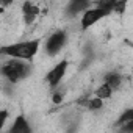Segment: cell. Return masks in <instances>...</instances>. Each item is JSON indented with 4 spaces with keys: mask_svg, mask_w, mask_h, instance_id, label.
I'll return each mask as SVG.
<instances>
[{
    "mask_svg": "<svg viewBox=\"0 0 133 133\" xmlns=\"http://www.w3.org/2000/svg\"><path fill=\"white\" fill-rule=\"evenodd\" d=\"M41 47V39H27V41H19L13 44H6L0 47V55L8 56L10 59H19V61H27L30 63L39 52Z\"/></svg>",
    "mask_w": 133,
    "mask_h": 133,
    "instance_id": "cell-1",
    "label": "cell"
},
{
    "mask_svg": "<svg viewBox=\"0 0 133 133\" xmlns=\"http://www.w3.org/2000/svg\"><path fill=\"white\" fill-rule=\"evenodd\" d=\"M0 74L3 75L11 85H17L28 78L31 74V64L27 61H19V59H8L0 66Z\"/></svg>",
    "mask_w": 133,
    "mask_h": 133,
    "instance_id": "cell-2",
    "label": "cell"
},
{
    "mask_svg": "<svg viewBox=\"0 0 133 133\" xmlns=\"http://www.w3.org/2000/svg\"><path fill=\"white\" fill-rule=\"evenodd\" d=\"M68 42V33L64 30H55L45 41V53L49 56H56Z\"/></svg>",
    "mask_w": 133,
    "mask_h": 133,
    "instance_id": "cell-3",
    "label": "cell"
},
{
    "mask_svg": "<svg viewBox=\"0 0 133 133\" xmlns=\"http://www.w3.org/2000/svg\"><path fill=\"white\" fill-rule=\"evenodd\" d=\"M68 68H69V61L68 59H61V61H58L53 68L47 72L45 82H47V85L52 89H55V88H58L61 85V82L66 77V72H68Z\"/></svg>",
    "mask_w": 133,
    "mask_h": 133,
    "instance_id": "cell-4",
    "label": "cell"
},
{
    "mask_svg": "<svg viewBox=\"0 0 133 133\" xmlns=\"http://www.w3.org/2000/svg\"><path fill=\"white\" fill-rule=\"evenodd\" d=\"M108 16V13L107 11H103L102 8H99V6H89L83 14H82V19H80V25H82V28L83 30H88V28H91L92 25H96L97 22H100L103 17H107Z\"/></svg>",
    "mask_w": 133,
    "mask_h": 133,
    "instance_id": "cell-5",
    "label": "cell"
},
{
    "mask_svg": "<svg viewBox=\"0 0 133 133\" xmlns=\"http://www.w3.org/2000/svg\"><path fill=\"white\" fill-rule=\"evenodd\" d=\"M41 13H42V11H41V8H39L38 3H33V2H25V3H22V19H24V22H25L27 25H31V24L38 19V16H39Z\"/></svg>",
    "mask_w": 133,
    "mask_h": 133,
    "instance_id": "cell-6",
    "label": "cell"
},
{
    "mask_svg": "<svg viewBox=\"0 0 133 133\" xmlns=\"http://www.w3.org/2000/svg\"><path fill=\"white\" fill-rule=\"evenodd\" d=\"M6 133H33V128H31V124L27 119V116L25 114H19V116L14 117V121L10 125Z\"/></svg>",
    "mask_w": 133,
    "mask_h": 133,
    "instance_id": "cell-7",
    "label": "cell"
},
{
    "mask_svg": "<svg viewBox=\"0 0 133 133\" xmlns=\"http://www.w3.org/2000/svg\"><path fill=\"white\" fill-rule=\"evenodd\" d=\"M89 6H91V3L86 2V0H72V2L68 5V11H69V14H72V16L80 14V13L83 14Z\"/></svg>",
    "mask_w": 133,
    "mask_h": 133,
    "instance_id": "cell-8",
    "label": "cell"
},
{
    "mask_svg": "<svg viewBox=\"0 0 133 133\" xmlns=\"http://www.w3.org/2000/svg\"><path fill=\"white\" fill-rule=\"evenodd\" d=\"M103 83L108 86V88H111L113 91H116V89H119V86H121V83H122V75L119 74V72H108L105 77H103Z\"/></svg>",
    "mask_w": 133,
    "mask_h": 133,
    "instance_id": "cell-9",
    "label": "cell"
},
{
    "mask_svg": "<svg viewBox=\"0 0 133 133\" xmlns=\"http://www.w3.org/2000/svg\"><path fill=\"white\" fill-rule=\"evenodd\" d=\"M113 89L111 88H108L105 83H102L100 86H97L96 88V91H94V97H97V99H100V100H107V99H110L111 96H113Z\"/></svg>",
    "mask_w": 133,
    "mask_h": 133,
    "instance_id": "cell-10",
    "label": "cell"
},
{
    "mask_svg": "<svg viewBox=\"0 0 133 133\" xmlns=\"http://www.w3.org/2000/svg\"><path fill=\"white\" fill-rule=\"evenodd\" d=\"M85 105L89 111H100L103 108V100H100L97 97H91V99H86Z\"/></svg>",
    "mask_w": 133,
    "mask_h": 133,
    "instance_id": "cell-11",
    "label": "cell"
},
{
    "mask_svg": "<svg viewBox=\"0 0 133 133\" xmlns=\"http://www.w3.org/2000/svg\"><path fill=\"white\" fill-rule=\"evenodd\" d=\"M133 121V110L131 108H127L121 116H119V119H117V127L119 125H124V124H127V122H131Z\"/></svg>",
    "mask_w": 133,
    "mask_h": 133,
    "instance_id": "cell-12",
    "label": "cell"
},
{
    "mask_svg": "<svg viewBox=\"0 0 133 133\" xmlns=\"http://www.w3.org/2000/svg\"><path fill=\"white\" fill-rule=\"evenodd\" d=\"M125 8H127V2H125V0H122V2H116V0H114V5H113V11L111 13L122 14V13H125Z\"/></svg>",
    "mask_w": 133,
    "mask_h": 133,
    "instance_id": "cell-13",
    "label": "cell"
},
{
    "mask_svg": "<svg viewBox=\"0 0 133 133\" xmlns=\"http://www.w3.org/2000/svg\"><path fill=\"white\" fill-rule=\"evenodd\" d=\"M8 117H10V111L8 110H0V133H2V130L5 128V124H6V121H8Z\"/></svg>",
    "mask_w": 133,
    "mask_h": 133,
    "instance_id": "cell-14",
    "label": "cell"
},
{
    "mask_svg": "<svg viewBox=\"0 0 133 133\" xmlns=\"http://www.w3.org/2000/svg\"><path fill=\"white\" fill-rule=\"evenodd\" d=\"M52 102H53L55 105L61 103V102H63V94H61V92H55V94L52 96Z\"/></svg>",
    "mask_w": 133,
    "mask_h": 133,
    "instance_id": "cell-15",
    "label": "cell"
},
{
    "mask_svg": "<svg viewBox=\"0 0 133 133\" xmlns=\"http://www.w3.org/2000/svg\"><path fill=\"white\" fill-rule=\"evenodd\" d=\"M3 11H5V8H3V6H0V14H2Z\"/></svg>",
    "mask_w": 133,
    "mask_h": 133,
    "instance_id": "cell-16",
    "label": "cell"
}]
</instances>
